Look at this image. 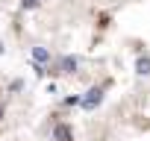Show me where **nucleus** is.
<instances>
[{
  "instance_id": "2",
  "label": "nucleus",
  "mask_w": 150,
  "mask_h": 141,
  "mask_svg": "<svg viewBox=\"0 0 150 141\" xmlns=\"http://www.w3.org/2000/svg\"><path fill=\"white\" fill-rule=\"evenodd\" d=\"M21 6H24V9H35V6H38V0H24Z\"/></svg>"
},
{
  "instance_id": "1",
  "label": "nucleus",
  "mask_w": 150,
  "mask_h": 141,
  "mask_svg": "<svg viewBox=\"0 0 150 141\" xmlns=\"http://www.w3.org/2000/svg\"><path fill=\"white\" fill-rule=\"evenodd\" d=\"M33 59H35V62H47L50 56H47V50H44V47H33Z\"/></svg>"
}]
</instances>
